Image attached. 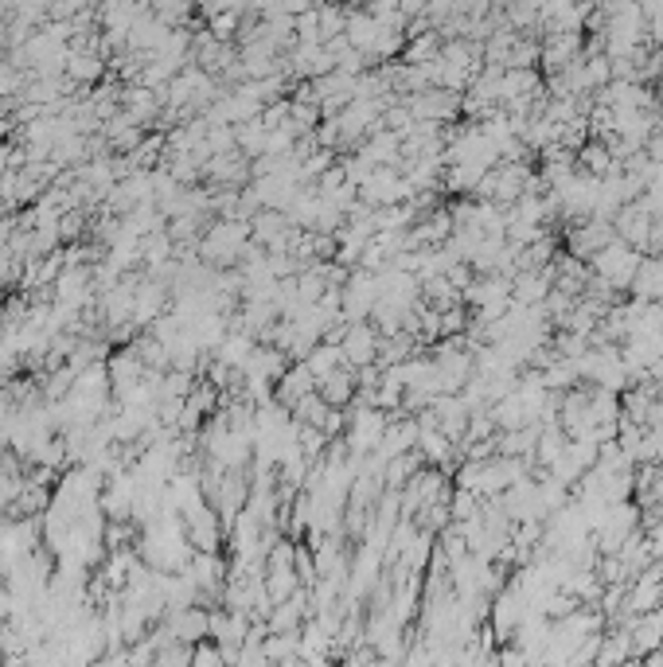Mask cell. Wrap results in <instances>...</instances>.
Here are the masks:
<instances>
[{
	"instance_id": "1",
	"label": "cell",
	"mask_w": 663,
	"mask_h": 667,
	"mask_svg": "<svg viewBox=\"0 0 663 667\" xmlns=\"http://www.w3.org/2000/svg\"><path fill=\"white\" fill-rule=\"evenodd\" d=\"M379 344H383V336H379L371 324L351 320L348 328H344V336H340L344 363H351V367H371V363L379 359Z\"/></svg>"
},
{
	"instance_id": "4",
	"label": "cell",
	"mask_w": 663,
	"mask_h": 667,
	"mask_svg": "<svg viewBox=\"0 0 663 667\" xmlns=\"http://www.w3.org/2000/svg\"><path fill=\"white\" fill-rule=\"evenodd\" d=\"M305 367L312 371V379H316V383H320L324 375H332L336 367H344V352H340V340H336V344H324V340H320V344H312V352L305 355Z\"/></svg>"
},
{
	"instance_id": "2",
	"label": "cell",
	"mask_w": 663,
	"mask_h": 667,
	"mask_svg": "<svg viewBox=\"0 0 663 667\" xmlns=\"http://www.w3.org/2000/svg\"><path fill=\"white\" fill-rule=\"evenodd\" d=\"M387 414L383 410H359L348 422V449L351 453H375L383 433H387Z\"/></svg>"
},
{
	"instance_id": "3",
	"label": "cell",
	"mask_w": 663,
	"mask_h": 667,
	"mask_svg": "<svg viewBox=\"0 0 663 667\" xmlns=\"http://www.w3.org/2000/svg\"><path fill=\"white\" fill-rule=\"evenodd\" d=\"M316 391H320V398H324L328 406H336V410H340V406H348L351 398H355V379H351L344 367H336L332 375H324V379H320V387H316Z\"/></svg>"
}]
</instances>
